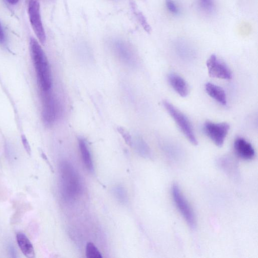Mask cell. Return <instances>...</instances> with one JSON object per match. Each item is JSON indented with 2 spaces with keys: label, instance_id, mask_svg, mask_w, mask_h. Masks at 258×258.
Masks as SVG:
<instances>
[{
  "label": "cell",
  "instance_id": "obj_3",
  "mask_svg": "<svg viewBox=\"0 0 258 258\" xmlns=\"http://www.w3.org/2000/svg\"><path fill=\"white\" fill-rule=\"evenodd\" d=\"M163 105L164 109L174 120L184 136L193 145H197L198 144L197 139L188 118L170 102L164 100Z\"/></svg>",
  "mask_w": 258,
  "mask_h": 258
},
{
  "label": "cell",
  "instance_id": "obj_22",
  "mask_svg": "<svg viewBox=\"0 0 258 258\" xmlns=\"http://www.w3.org/2000/svg\"><path fill=\"white\" fill-rule=\"evenodd\" d=\"M166 6L172 14L178 15L180 14V9L174 0H166Z\"/></svg>",
  "mask_w": 258,
  "mask_h": 258
},
{
  "label": "cell",
  "instance_id": "obj_7",
  "mask_svg": "<svg viewBox=\"0 0 258 258\" xmlns=\"http://www.w3.org/2000/svg\"><path fill=\"white\" fill-rule=\"evenodd\" d=\"M29 15L31 24L36 35L41 44H44L46 35L42 23L38 0H30Z\"/></svg>",
  "mask_w": 258,
  "mask_h": 258
},
{
  "label": "cell",
  "instance_id": "obj_8",
  "mask_svg": "<svg viewBox=\"0 0 258 258\" xmlns=\"http://www.w3.org/2000/svg\"><path fill=\"white\" fill-rule=\"evenodd\" d=\"M206 64L210 77L225 80L232 78V73L228 66L216 55L213 54L209 58Z\"/></svg>",
  "mask_w": 258,
  "mask_h": 258
},
{
  "label": "cell",
  "instance_id": "obj_23",
  "mask_svg": "<svg viewBox=\"0 0 258 258\" xmlns=\"http://www.w3.org/2000/svg\"><path fill=\"white\" fill-rule=\"evenodd\" d=\"M117 130L124 138L126 144L129 146H132L133 144V141L130 134L125 129L121 127H118Z\"/></svg>",
  "mask_w": 258,
  "mask_h": 258
},
{
  "label": "cell",
  "instance_id": "obj_4",
  "mask_svg": "<svg viewBox=\"0 0 258 258\" xmlns=\"http://www.w3.org/2000/svg\"><path fill=\"white\" fill-rule=\"evenodd\" d=\"M171 195L174 203L188 225L192 229L197 226L196 219L194 213L189 203L185 198L181 189L177 184H174L171 188Z\"/></svg>",
  "mask_w": 258,
  "mask_h": 258
},
{
  "label": "cell",
  "instance_id": "obj_1",
  "mask_svg": "<svg viewBox=\"0 0 258 258\" xmlns=\"http://www.w3.org/2000/svg\"><path fill=\"white\" fill-rule=\"evenodd\" d=\"M30 48L40 90L41 92L51 91L52 78L47 58L38 42L34 38H32L31 39Z\"/></svg>",
  "mask_w": 258,
  "mask_h": 258
},
{
  "label": "cell",
  "instance_id": "obj_18",
  "mask_svg": "<svg viewBox=\"0 0 258 258\" xmlns=\"http://www.w3.org/2000/svg\"><path fill=\"white\" fill-rule=\"evenodd\" d=\"M130 4L135 15L144 30L148 33L151 32V27H150L146 17L142 12L138 9L134 0H130Z\"/></svg>",
  "mask_w": 258,
  "mask_h": 258
},
{
  "label": "cell",
  "instance_id": "obj_2",
  "mask_svg": "<svg viewBox=\"0 0 258 258\" xmlns=\"http://www.w3.org/2000/svg\"><path fill=\"white\" fill-rule=\"evenodd\" d=\"M60 173L63 197L68 201L74 200L80 194L82 189L78 172L69 161H64L60 164Z\"/></svg>",
  "mask_w": 258,
  "mask_h": 258
},
{
  "label": "cell",
  "instance_id": "obj_12",
  "mask_svg": "<svg viewBox=\"0 0 258 258\" xmlns=\"http://www.w3.org/2000/svg\"><path fill=\"white\" fill-rule=\"evenodd\" d=\"M207 94L213 99L223 105L227 104V97L225 90L219 86L208 82L205 84Z\"/></svg>",
  "mask_w": 258,
  "mask_h": 258
},
{
  "label": "cell",
  "instance_id": "obj_26",
  "mask_svg": "<svg viewBox=\"0 0 258 258\" xmlns=\"http://www.w3.org/2000/svg\"><path fill=\"white\" fill-rule=\"evenodd\" d=\"M6 1L10 4L12 5H14L16 4L19 0H6Z\"/></svg>",
  "mask_w": 258,
  "mask_h": 258
},
{
  "label": "cell",
  "instance_id": "obj_14",
  "mask_svg": "<svg viewBox=\"0 0 258 258\" xmlns=\"http://www.w3.org/2000/svg\"><path fill=\"white\" fill-rule=\"evenodd\" d=\"M175 50L178 55L185 60H191L195 58L194 49L187 42L180 40L175 44Z\"/></svg>",
  "mask_w": 258,
  "mask_h": 258
},
{
  "label": "cell",
  "instance_id": "obj_24",
  "mask_svg": "<svg viewBox=\"0 0 258 258\" xmlns=\"http://www.w3.org/2000/svg\"><path fill=\"white\" fill-rule=\"evenodd\" d=\"M22 141L27 152L28 154L31 155L32 153L31 146L27 138L25 135L22 136Z\"/></svg>",
  "mask_w": 258,
  "mask_h": 258
},
{
  "label": "cell",
  "instance_id": "obj_10",
  "mask_svg": "<svg viewBox=\"0 0 258 258\" xmlns=\"http://www.w3.org/2000/svg\"><path fill=\"white\" fill-rule=\"evenodd\" d=\"M235 152L240 158L251 161L255 157V151L252 144L242 137L236 138L234 142Z\"/></svg>",
  "mask_w": 258,
  "mask_h": 258
},
{
  "label": "cell",
  "instance_id": "obj_21",
  "mask_svg": "<svg viewBox=\"0 0 258 258\" xmlns=\"http://www.w3.org/2000/svg\"><path fill=\"white\" fill-rule=\"evenodd\" d=\"M86 256L88 258H102L101 253L92 243H89L86 247Z\"/></svg>",
  "mask_w": 258,
  "mask_h": 258
},
{
  "label": "cell",
  "instance_id": "obj_19",
  "mask_svg": "<svg viewBox=\"0 0 258 258\" xmlns=\"http://www.w3.org/2000/svg\"><path fill=\"white\" fill-rule=\"evenodd\" d=\"M199 3L202 11L208 14H212L216 10V5L214 0H199Z\"/></svg>",
  "mask_w": 258,
  "mask_h": 258
},
{
  "label": "cell",
  "instance_id": "obj_16",
  "mask_svg": "<svg viewBox=\"0 0 258 258\" xmlns=\"http://www.w3.org/2000/svg\"><path fill=\"white\" fill-rule=\"evenodd\" d=\"M162 148L165 154L171 160L178 161L182 159L183 156L182 150L177 145L165 142L163 143Z\"/></svg>",
  "mask_w": 258,
  "mask_h": 258
},
{
  "label": "cell",
  "instance_id": "obj_25",
  "mask_svg": "<svg viewBox=\"0 0 258 258\" xmlns=\"http://www.w3.org/2000/svg\"><path fill=\"white\" fill-rule=\"evenodd\" d=\"M5 40V35L3 27L0 23V44H3Z\"/></svg>",
  "mask_w": 258,
  "mask_h": 258
},
{
  "label": "cell",
  "instance_id": "obj_6",
  "mask_svg": "<svg viewBox=\"0 0 258 258\" xmlns=\"http://www.w3.org/2000/svg\"><path fill=\"white\" fill-rule=\"evenodd\" d=\"M230 127L226 123L206 122L203 131L211 141L218 147H222L228 133Z\"/></svg>",
  "mask_w": 258,
  "mask_h": 258
},
{
  "label": "cell",
  "instance_id": "obj_20",
  "mask_svg": "<svg viewBox=\"0 0 258 258\" xmlns=\"http://www.w3.org/2000/svg\"><path fill=\"white\" fill-rule=\"evenodd\" d=\"M114 194L117 200L122 204L128 201L127 194L126 190L121 186H118L113 189Z\"/></svg>",
  "mask_w": 258,
  "mask_h": 258
},
{
  "label": "cell",
  "instance_id": "obj_15",
  "mask_svg": "<svg viewBox=\"0 0 258 258\" xmlns=\"http://www.w3.org/2000/svg\"><path fill=\"white\" fill-rule=\"evenodd\" d=\"M78 145L82 161L85 166L90 171H93L94 170V164L87 142L83 138H79Z\"/></svg>",
  "mask_w": 258,
  "mask_h": 258
},
{
  "label": "cell",
  "instance_id": "obj_17",
  "mask_svg": "<svg viewBox=\"0 0 258 258\" xmlns=\"http://www.w3.org/2000/svg\"><path fill=\"white\" fill-rule=\"evenodd\" d=\"M135 146L137 153L140 156L146 159L152 158L151 149L142 138L139 137L136 138L135 141Z\"/></svg>",
  "mask_w": 258,
  "mask_h": 258
},
{
  "label": "cell",
  "instance_id": "obj_11",
  "mask_svg": "<svg viewBox=\"0 0 258 258\" xmlns=\"http://www.w3.org/2000/svg\"><path fill=\"white\" fill-rule=\"evenodd\" d=\"M170 87L182 97H185L189 93V87L186 81L175 73H170L167 77Z\"/></svg>",
  "mask_w": 258,
  "mask_h": 258
},
{
  "label": "cell",
  "instance_id": "obj_13",
  "mask_svg": "<svg viewBox=\"0 0 258 258\" xmlns=\"http://www.w3.org/2000/svg\"><path fill=\"white\" fill-rule=\"evenodd\" d=\"M16 240L19 248L26 257L29 258L35 257L33 245L25 234L22 232L17 233Z\"/></svg>",
  "mask_w": 258,
  "mask_h": 258
},
{
  "label": "cell",
  "instance_id": "obj_9",
  "mask_svg": "<svg viewBox=\"0 0 258 258\" xmlns=\"http://www.w3.org/2000/svg\"><path fill=\"white\" fill-rule=\"evenodd\" d=\"M114 51L119 60L130 67L135 66L137 58L134 50L127 42L118 40L113 43Z\"/></svg>",
  "mask_w": 258,
  "mask_h": 258
},
{
  "label": "cell",
  "instance_id": "obj_5",
  "mask_svg": "<svg viewBox=\"0 0 258 258\" xmlns=\"http://www.w3.org/2000/svg\"><path fill=\"white\" fill-rule=\"evenodd\" d=\"M42 116L44 123L51 126L54 124L59 114L58 102L51 91L42 92Z\"/></svg>",
  "mask_w": 258,
  "mask_h": 258
}]
</instances>
